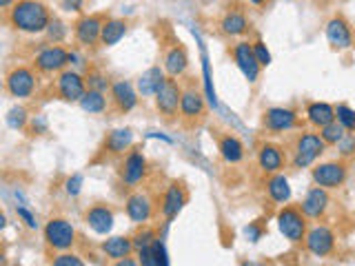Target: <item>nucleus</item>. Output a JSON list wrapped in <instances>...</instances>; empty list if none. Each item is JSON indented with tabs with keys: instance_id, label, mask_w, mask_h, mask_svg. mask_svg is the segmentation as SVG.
Masks as SVG:
<instances>
[{
	"instance_id": "72a5a7b5",
	"label": "nucleus",
	"mask_w": 355,
	"mask_h": 266,
	"mask_svg": "<svg viewBox=\"0 0 355 266\" xmlns=\"http://www.w3.org/2000/svg\"><path fill=\"white\" fill-rule=\"evenodd\" d=\"M320 135H322V140H325L329 146H336L344 135H347V129L338 122V120H333L329 122L327 126H322L320 129Z\"/></svg>"
},
{
	"instance_id": "4be33fe9",
	"label": "nucleus",
	"mask_w": 355,
	"mask_h": 266,
	"mask_svg": "<svg viewBox=\"0 0 355 266\" xmlns=\"http://www.w3.org/2000/svg\"><path fill=\"white\" fill-rule=\"evenodd\" d=\"M329 205H331V198H329V189L325 187H313L307 191L305 200L300 202V209L302 213L309 218V220H320L327 216L329 211Z\"/></svg>"
},
{
	"instance_id": "423d86ee",
	"label": "nucleus",
	"mask_w": 355,
	"mask_h": 266,
	"mask_svg": "<svg viewBox=\"0 0 355 266\" xmlns=\"http://www.w3.org/2000/svg\"><path fill=\"white\" fill-rule=\"evenodd\" d=\"M38 76L34 67L16 65L5 73V93L18 100H27L38 91Z\"/></svg>"
},
{
	"instance_id": "c756f323",
	"label": "nucleus",
	"mask_w": 355,
	"mask_h": 266,
	"mask_svg": "<svg viewBox=\"0 0 355 266\" xmlns=\"http://www.w3.org/2000/svg\"><path fill=\"white\" fill-rule=\"evenodd\" d=\"M307 122L316 129H322L327 126L329 122L336 120V106L329 104V102H311L307 106Z\"/></svg>"
},
{
	"instance_id": "a211bd4d",
	"label": "nucleus",
	"mask_w": 355,
	"mask_h": 266,
	"mask_svg": "<svg viewBox=\"0 0 355 266\" xmlns=\"http://www.w3.org/2000/svg\"><path fill=\"white\" fill-rule=\"evenodd\" d=\"M256 164L262 173H280L287 167V153L276 142H260L256 149Z\"/></svg>"
},
{
	"instance_id": "bb28decb",
	"label": "nucleus",
	"mask_w": 355,
	"mask_h": 266,
	"mask_svg": "<svg viewBox=\"0 0 355 266\" xmlns=\"http://www.w3.org/2000/svg\"><path fill=\"white\" fill-rule=\"evenodd\" d=\"M100 251L104 253V258L111 260V262H120L124 258L135 251L133 249V240L127 236H116V238H107L100 244Z\"/></svg>"
},
{
	"instance_id": "f704fd0d",
	"label": "nucleus",
	"mask_w": 355,
	"mask_h": 266,
	"mask_svg": "<svg viewBox=\"0 0 355 266\" xmlns=\"http://www.w3.org/2000/svg\"><path fill=\"white\" fill-rule=\"evenodd\" d=\"M155 231L151 229V227H147V225H140V229L133 233L131 236V240H133V249L135 251H140V249H144V247H151V244L155 242Z\"/></svg>"
},
{
	"instance_id": "7ed1b4c3",
	"label": "nucleus",
	"mask_w": 355,
	"mask_h": 266,
	"mask_svg": "<svg viewBox=\"0 0 355 266\" xmlns=\"http://www.w3.org/2000/svg\"><path fill=\"white\" fill-rule=\"evenodd\" d=\"M207 120V100L198 80H189L186 87H182L180 100V122L184 129H198Z\"/></svg>"
},
{
	"instance_id": "b1692460",
	"label": "nucleus",
	"mask_w": 355,
	"mask_h": 266,
	"mask_svg": "<svg viewBox=\"0 0 355 266\" xmlns=\"http://www.w3.org/2000/svg\"><path fill=\"white\" fill-rule=\"evenodd\" d=\"M215 144H218V153L224 160V164H240L247 155L242 140L229 131L215 133Z\"/></svg>"
},
{
	"instance_id": "9b49d317",
	"label": "nucleus",
	"mask_w": 355,
	"mask_h": 266,
	"mask_svg": "<svg viewBox=\"0 0 355 266\" xmlns=\"http://www.w3.org/2000/svg\"><path fill=\"white\" fill-rule=\"evenodd\" d=\"M51 89H54V95L58 100L62 102H71V104H76L82 100V95L87 93V78L85 76H80L78 71L74 69H65V71H60L54 84H51Z\"/></svg>"
},
{
	"instance_id": "f8f14e48",
	"label": "nucleus",
	"mask_w": 355,
	"mask_h": 266,
	"mask_svg": "<svg viewBox=\"0 0 355 266\" xmlns=\"http://www.w3.org/2000/svg\"><path fill=\"white\" fill-rule=\"evenodd\" d=\"M104 14H80L74 23V40L82 49H91L100 45V34L104 27Z\"/></svg>"
},
{
	"instance_id": "7c9ffc66",
	"label": "nucleus",
	"mask_w": 355,
	"mask_h": 266,
	"mask_svg": "<svg viewBox=\"0 0 355 266\" xmlns=\"http://www.w3.org/2000/svg\"><path fill=\"white\" fill-rule=\"evenodd\" d=\"M166 80V71L160 67H151L149 71H144L140 80H138V93L142 98H151V95L158 93V89L162 87V82Z\"/></svg>"
},
{
	"instance_id": "39448f33",
	"label": "nucleus",
	"mask_w": 355,
	"mask_h": 266,
	"mask_svg": "<svg viewBox=\"0 0 355 266\" xmlns=\"http://www.w3.org/2000/svg\"><path fill=\"white\" fill-rule=\"evenodd\" d=\"M43 236H45V244L51 253H62V251H71L76 247L78 242V233L76 227L71 225L67 218H51L45 229H43Z\"/></svg>"
},
{
	"instance_id": "de8ad7c7",
	"label": "nucleus",
	"mask_w": 355,
	"mask_h": 266,
	"mask_svg": "<svg viewBox=\"0 0 355 266\" xmlns=\"http://www.w3.org/2000/svg\"><path fill=\"white\" fill-rule=\"evenodd\" d=\"M247 238L251 240V242H258L260 238H262V229H258V227H247Z\"/></svg>"
},
{
	"instance_id": "20e7f679",
	"label": "nucleus",
	"mask_w": 355,
	"mask_h": 266,
	"mask_svg": "<svg viewBox=\"0 0 355 266\" xmlns=\"http://www.w3.org/2000/svg\"><path fill=\"white\" fill-rule=\"evenodd\" d=\"M180 100H182V87L175 78H169L162 82L158 93L153 95L155 111H158L160 120L164 124H175L180 120Z\"/></svg>"
},
{
	"instance_id": "473e14b6",
	"label": "nucleus",
	"mask_w": 355,
	"mask_h": 266,
	"mask_svg": "<svg viewBox=\"0 0 355 266\" xmlns=\"http://www.w3.org/2000/svg\"><path fill=\"white\" fill-rule=\"evenodd\" d=\"M7 124L12 126V129H16V131H25L27 129V124H29V120H31V115H29V111L25 109V106H12V109L7 111Z\"/></svg>"
},
{
	"instance_id": "4468645a",
	"label": "nucleus",
	"mask_w": 355,
	"mask_h": 266,
	"mask_svg": "<svg viewBox=\"0 0 355 266\" xmlns=\"http://www.w3.org/2000/svg\"><path fill=\"white\" fill-rule=\"evenodd\" d=\"M189 202V191H186L184 182L180 180H171L169 187L164 189V193L160 198V216L164 222H171L173 218H178V213L184 209V205Z\"/></svg>"
},
{
	"instance_id": "9d476101",
	"label": "nucleus",
	"mask_w": 355,
	"mask_h": 266,
	"mask_svg": "<svg viewBox=\"0 0 355 266\" xmlns=\"http://www.w3.org/2000/svg\"><path fill=\"white\" fill-rule=\"evenodd\" d=\"M349 178V164L347 160H329V162H316L311 167V180L313 184L325 187L329 191L340 189Z\"/></svg>"
},
{
	"instance_id": "79ce46f5",
	"label": "nucleus",
	"mask_w": 355,
	"mask_h": 266,
	"mask_svg": "<svg viewBox=\"0 0 355 266\" xmlns=\"http://www.w3.org/2000/svg\"><path fill=\"white\" fill-rule=\"evenodd\" d=\"M253 51H256V58H258V62L262 67H269L271 65V53H269V49H267V45L262 40H256L253 42Z\"/></svg>"
},
{
	"instance_id": "49530a36",
	"label": "nucleus",
	"mask_w": 355,
	"mask_h": 266,
	"mask_svg": "<svg viewBox=\"0 0 355 266\" xmlns=\"http://www.w3.org/2000/svg\"><path fill=\"white\" fill-rule=\"evenodd\" d=\"M62 9H67V12H82V0H65L62 3Z\"/></svg>"
},
{
	"instance_id": "4c0bfd02",
	"label": "nucleus",
	"mask_w": 355,
	"mask_h": 266,
	"mask_svg": "<svg viewBox=\"0 0 355 266\" xmlns=\"http://www.w3.org/2000/svg\"><path fill=\"white\" fill-rule=\"evenodd\" d=\"M336 146H338V151H340V158H342V160L353 158V155H355V131H347V135H344Z\"/></svg>"
},
{
	"instance_id": "8fccbe9b",
	"label": "nucleus",
	"mask_w": 355,
	"mask_h": 266,
	"mask_svg": "<svg viewBox=\"0 0 355 266\" xmlns=\"http://www.w3.org/2000/svg\"><path fill=\"white\" fill-rule=\"evenodd\" d=\"M247 3H249V5H253V7H265V5L269 3V0H247Z\"/></svg>"
},
{
	"instance_id": "2eb2a0df",
	"label": "nucleus",
	"mask_w": 355,
	"mask_h": 266,
	"mask_svg": "<svg viewBox=\"0 0 355 266\" xmlns=\"http://www.w3.org/2000/svg\"><path fill=\"white\" fill-rule=\"evenodd\" d=\"M162 69L166 71L169 78H184L186 71H189V53H186V47L180 40L171 38L169 45L162 51Z\"/></svg>"
},
{
	"instance_id": "c85d7f7f",
	"label": "nucleus",
	"mask_w": 355,
	"mask_h": 266,
	"mask_svg": "<svg viewBox=\"0 0 355 266\" xmlns=\"http://www.w3.org/2000/svg\"><path fill=\"white\" fill-rule=\"evenodd\" d=\"M267 196L269 200L274 202V205H287V202L291 200V187H289V180L285 173H271L267 178Z\"/></svg>"
},
{
	"instance_id": "f03ea898",
	"label": "nucleus",
	"mask_w": 355,
	"mask_h": 266,
	"mask_svg": "<svg viewBox=\"0 0 355 266\" xmlns=\"http://www.w3.org/2000/svg\"><path fill=\"white\" fill-rule=\"evenodd\" d=\"M327 142L316 131H302L296 135L291 144V167L294 169H307L313 167L318 160L327 153Z\"/></svg>"
},
{
	"instance_id": "f257e3e1",
	"label": "nucleus",
	"mask_w": 355,
	"mask_h": 266,
	"mask_svg": "<svg viewBox=\"0 0 355 266\" xmlns=\"http://www.w3.org/2000/svg\"><path fill=\"white\" fill-rule=\"evenodd\" d=\"M51 20H54L51 9L43 0H16L14 7L5 14V23L18 34L27 36L45 34Z\"/></svg>"
},
{
	"instance_id": "c9c22d12",
	"label": "nucleus",
	"mask_w": 355,
	"mask_h": 266,
	"mask_svg": "<svg viewBox=\"0 0 355 266\" xmlns=\"http://www.w3.org/2000/svg\"><path fill=\"white\" fill-rule=\"evenodd\" d=\"M336 120L347 131H355V109H351L349 104H338L336 106Z\"/></svg>"
},
{
	"instance_id": "e433bc0d",
	"label": "nucleus",
	"mask_w": 355,
	"mask_h": 266,
	"mask_svg": "<svg viewBox=\"0 0 355 266\" xmlns=\"http://www.w3.org/2000/svg\"><path fill=\"white\" fill-rule=\"evenodd\" d=\"M51 264L54 266H82V258L74 251H62V253H56L54 258H51Z\"/></svg>"
},
{
	"instance_id": "393cba45",
	"label": "nucleus",
	"mask_w": 355,
	"mask_h": 266,
	"mask_svg": "<svg viewBox=\"0 0 355 266\" xmlns=\"http://www.w3.org/2000/svg\"><path fill=\"white\" fill-rule=\"evenodd\" d=\"M218 27H220V31L227 38H242L251 31V23H249L242 9H229V12H224Z\"/></svg>"
},
{
	"instance_id": "f3484780",
	"label": "nucleus",
	"mask_w": 355,
	"mask_h": 266,
	"mask_svg": "<svg viewBox=\"0 0 355 266\" xmlns=\"http://www.w3.org/2000/svg\"><path fill=\"white\" fill-rule=\"evenodd\" d=\"M305 249L307 253L316 255V258H329V255L336 251V233L327 225L311 227L305 238Z\"/></svg>"
},
{
	"instance_id": "ddd939ff",
	"label": "nucleus",
	"mask_w": 355,
	"mask_h": 266,
	"mask_svg": "<svg viewBox=\"0 0 355 266\" xmlns=\"http://www.w3.org/2000/svg\"><path fill=\"white\" fill-rule=\"evenodd\" d=\"M124 213L133 225H147L155 218V202L142 189H133L124 200Z\"/></svg>"
},
{
	"instance_id": "37998d69",
	"label": "nucleus",
	"mask_w": 355,
	"mask_h": 266,
	"mask_svg": "<svg viewBox=\"0 0 355 266\" xmlns=\"http://www.w3.org/2000/svg\"><path fill=\"white\" fill-rule=\"evenodd\" d=\"M27 131L31 135H40V133H47V120L43 115H36V118H31L29 124H27Z\"/></svg>"
},
{
	"instance_id": "ea45409f",
	"label": "nucleus",
	"mask_w": 355,
	"mask_h": 266,
	"mask_svg": "<svg viewBox=\"0 0 355 266\" xmlns=\"http://www.w3.org/2000/svg\"><path fill=\"white\" fill-rule=\"evenodd\" d=\"M16 216H18V220L23 222L27 229H31V231L38 229V220H36V216L27 207H16Z\"/></svg>"
},
{
	"instance_id": "58836bf2",
	"label": "nucleus",
	"mask_w": 355,
	"mask_h": 266,
	"mask_svg": "<svg viewBox=\"0 0 355 266\" xmlns=\"http://www.w3.org/2000/svg\"><path fill=\"white\" fill-rule=\"evenodd\" d=\"M85 78H87V87H89V89L107 91V89L111 87V82H109L107 78H104L100 71H96V69H93V71H87V76H85Z\"/></svg>"
},
{
	"instance_id": "1a4fd4ad",
	"label": "nucleus",
	"mask_w": 355,
	"mask_h": 266,
	"mask_svg": "<svg viewBox=\"0 0 355 266\" xmlns=\"http://www.w3.org/2000/svg\"><path fill=\"white\" fill-rule=\"evenodd\" d=\"M71 62V51L62 47L60 42H54L45 49H40L34 56V69L40 76H58L60 71H65Z\"/></svg>"
},
{
	"instance_id": "6ab92c4d",
	"label": "nucleus",
	"mask_w": 355,
	"mask_h": 266,
	"mask_svg": "<svg viewBox=\"0 0 355 266\" xmlns=\"http://www.w3.org/2000/svg\"><path fill=\"white\" fill-rule=\"evenodd\" d=\"M133 129L122 126V129H113L104 135L102 146H100V160H111V158H124V153L133 146Z\"/></svg>"
},
{
	"instance_id": "cd10ccee",
	"label": "nucleus",
	"mask_w": 355,
	"mask_h": 266,
	"mask_svg": "<svg viewBox=\"0 0 355 266\" xmlns=\"http://www.w3.org/2000/svg\"><path fill=\"white\" fill-rule=\"evenodd\" d=\"M127 29H129V23L124 18H107V20H104L98 47L109 49L113 45H118V42L124 38V34H127Z\"/></svg>"
},
{
	"instance_id": "6e6552de",
	"label": "nucleus",
	"mask_w": 355,
	"mask_h": 266,
	"mask_svg": "<svg viewBox=\"0 0 355 266\" xmlns=\"http://www.w3.org/2000/svg\"><path fill=\"white\" fill-rule=\"evenodd\" d=\"M149 173V160L147 155L142 153V149H129L127 155L122 158V164H120V184L124 189H138L144 180H147Z\"/></svg>"
},
{
	"instance_id": "0eeeda50",
	"label": "nucleus",
	"mask_w": 355,
	"mask_h": 266,
	"mask_svg": "<svg viewBox=\"0 0 355 266\" xmlns=\"http://www.w3.org/2000/svg\"><path fill=\"white\" fill-rule=\"evenodd\" d=\"M278 231L285 236V240H289L291 244H302L307 238L309 231V218L302 213L300 207H285L278 211Z\"/></svg>"
},
{
	"instance_id": "09e8293b",
	"label": "nucleus",
	"mask_w": 355,
	"mask_h": 266,
	"mask_svg": "<svg viewBox=\"0 0 355 266\" xmlns=\"http://www.w3.org/2000/svg\"><path fill=\"white\" fill-rule=\"evenodd\" d=\"M14 3H16V0H0V9H3V14H7L9 9L14 7Z\"/></svg>"
},
{
	"instance_id": "dca6fc26",
	"label": "nucleus",
	"mask_w": 355,
	"mask_h": 266,
	"mask_svg": "<svg viewBox=\"0 0 355 266\" xmlns=\"http://www.w3.org/2000/svg\"><path fill=\"white\" fill-rule=\"evenodd\" d=\"M231 56H233V62L238 65V69L242 71V76L249 80V84H256L260 78V71H262V65H260L256 58L253 42H249V40L236 42L231 49Z\"/></svg>"
},
{
	"instance_id": "5701e85b",
	"label": "nucleus",
	"mask_w": 355,
	"mask_h": 266,
	"mask_svg": "<svg viewBox=\"0 0 355 266\" xmlns=\"http://www.w3.org/2000/svg\"><path fill=\"white\" fill-rule=\"evenodd\" d=\"M353 34L355 31L351 29L349 20L342 16H333L327 23V40L338 51H347L353 47Z\"/></svg>"
},
{
	"instance_id": "3c124183",
	"label": "nucleus",
	"mask_w": 355,
	"mask_h": 266,
	"mask_svg": "<svg viewBox=\"0 0 355 266\" xmlns=\"http://www.w3.org/2000/svg\"><path fill=\"white\" fill-rule=\"evenodd\" d=\"M353 47H355V34H353Z\"/></svg>"
},
{
	"instance_id": "a19ab883",
	"label": "nucleus",
	"mask_w": 355,
	"mask_h": 266,
	"mask_svg": "<svg viewBox=\"0 0 355 266\" xmlns=\"http://www.w3.org/2000/svg\"><path fill=\"white\" fill-rule=\"evenodd\" d=\"M45 34L51 38V40H54V42H60L62 38H65V34H67V27L65 25H62L60 23V20H51V25H49V29L45 31Z\"/></svg>"
},
{
	"instance_id": "412c9836",
	"label": "nucleus",
	"mask_w": 355,
	"mask_h": 266,
	"mask_svg": "<svg viewBox=\"0 0 355 266\" xmlns=\"http://www.w3.org/2000/svg\"><path fill=\"white\" fill-rule=\"evenodd\" d=\"M300 124L298 113L294 109H287V106H271L262 113V126L271 133H287L294 131Z\"/></svg>"
},
{
	"instance_id": "c03bdc74",
	"label": "nucleus",
	"mask_w": 355,
	"mask_h": 266,
	"mask_svg": "<svg viewBox=\"0 0 355 266\" xmlns=\"http://www.w3.org/2000/svg\"><path fill=\"white\" fill-rule=\"evenodd\" d=\"M153 258H155V264H162V266L169 264V260H166L164 244L160 242V238H155V242H153Z\"/></svg>"
},
{
	"instance_id": "aec40b11",
	"label": "nucleus",
	"mask_w": 355,
	"mask_h": 266,
	"mask_svg": "<svg viewBox=\"0 0 355 266\" xmlns=\"http://www.w3.org/2000/svg\"><path fill=\"white\" fill-rule=\"evenodd\" d=\"M138 91L129 82V80H116L111 82L109 87V102L111 106L116 109V113L124 115V113H131L135 106H138Z\"/></svg>"
},
{
	"instance_id": "a878e982",
	"label": "nucleus",
	"mask_w": 355,
	"mask_h": 266,
	"mask_svg": "<svg viewBox=\"0 0 355 266\" xmlns=\"http://www.w3.org/2000/svg\"><path fill=\"white\" fill-rule=\"evenodd\" d=\"M85 222L93 233L107 236V233L113 229V211L107 205H93L85 213Z\"/></svg>"
},
{
	"instance_id": "a18cd8bd",
	"label": "nucleus",
	"mask_w": 355,
	"mask_h": 266,
	"mask_svg": "<svg viewBox=\"0 0 355 266\" xmlns=\"http://www.w3.org/2000/svg\"><path fill=\"white\" fill-rule=\"evenodd\" d=\"M82 189V175H71L67 180V193L69 196H78Z\"/></svg>"
},
{
	"instance_id": "2f4dec72",
	"label": "nucleus",
	"mask_w": 355,
	"mask_h": 266,
	"mask_svg": "<svg viewBox=\"0 0 355 266\" xmlns=\"http://www.w3.org/2000/svg\"><path fill=\"white\" fill-rule=\"evenodd\" d=\"M78 104L82 106V111L98 115V113H104V111H107L109 98H107V93H104V91H98V89H87V93L82 95V100H80Z\"/></svg>"
}]
</instances>
